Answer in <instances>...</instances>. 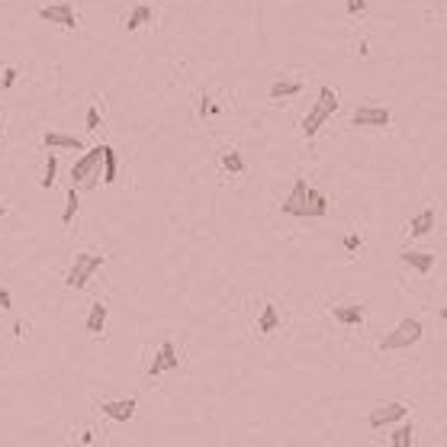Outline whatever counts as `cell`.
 Wrapping results in <instances>:
<instances>
[{"label":"cell","mask_w":447,"mask_h":447,"mask_svg":"<svg viewBox=\"0 0 447 447\" xmlns=\"http://www.w3.org/2000/svg\"><path fill=\"white\" fill-rule=\"evenodd\" d=\"M277 328H280V312L274 303H267L261 309V316H258V335H274Z\"/></svg>","instance_id":"16"},{"label":"cell","mask_w":447,"mask_h":447,"mask_svg":"<svg viewBox=\"0 0 447 447\" xmlns=\"http://www.w3.org/2000/svg\"><path fill=\"white\" fill-rule=\"evenodd\" d=\"M421 338H425V325L419 318H402L399 325L380 341V351H406V348L419 345Z\"/></svg>","instance_id":"4"},{"label":"cell","mask_w":447,"mask_h":447,"mask_svg":"<svg viewBox=\"0 0 447 447\" xmlns=\"http://www.w3.org/2000/svg\"><path fill=\"white\" fill-rule=\"evenodd\" d=\"M406 419H409V406H406V402H383V406H377V409L367 415V425H370V428H390V425L406 421Z\"/></svg>","instance_id":"7"},{"label":"cell","mask_w":447,"mask_h":447,"mask_svg":"<svg viewBox=\"0 0 447 447\" xmlns=\"http://www.w3.org/2000/svg\"><path fill=\"white\" fill-rule=\"evenodd\" d=\"M363 10H367V0H348V13H351V17H357Z\"/></svg>","instance_id":"27"},{"label":"cell","mask_w":447,"mask_h":447,"mask_svg":"<svg viewBox=\"0 0 447 447\" xmlns=\"http://www.w3.org/2000/svg\"><path fill=\"white\" fill-rule=\"evenodd\" d=\"M164 370H180V357H178V348H174V341H164V345L158 348L155 361H151V367H149L151 377H158V373H164Z\"/></svg>","instance_id":"9"},{"label":"cell","mask_w":447,"mask_h":447,"mask_svg":"<svg viewBox=\"0 0 447 447\" xmlns=\"http://www.w3.org/2000/svg\"><path fill=\"white\" fill-rule=\"evenodd\" d=\"M135 406L139 402L132 399H103L100 402V412L106 415V419H113V421H132V415H135Z\"/></svg>","instance_id":"10"},{"label":"cell","mask_w":447,"mask_h":447,"mask_svg":"<svg viewBox=\"0 0 447 447\" xmlns=\"http://www.w3.org/2000/svg\"><path fill=\"white\" fill-rule=\"evenodd\" d=\"M100 180H103V145H93V149H87L84 155L75 161L71 184H75L77 190H93Z\"/></svg>","instance_id":"3"},{"label":"cell","mask_w":447,"mask_h":447,"mask_svg":"<svg viewBox=\"0 0 447 447\" xmlns=\"http://www.w3.org/2000/svg\"><path fill=\"white\" fill-rule=\"evenodd\" d=\"M392 122V113L386 106H377V103H363L351 113V126L354 129H386Z\"/></svg>","instance_id":"6"},{"label":"cell","mask_w":447,"mask_h":447,"mask_svg":"<svg viewBox=\"0 0 447 447\" xmlns=\"http://www.w3.org/2000/svg\"><path fill=\"white\" fill-rule=\"evenodd\" d=\"M399 261L406 264V267H412L415 274H431L435 270V264H438V258L431 251H419V248H409V251L399 254Z\"/></svg>","instance_id":"12"},{"label":"cell","mask_w":447,"mask_h":447,"mask_svg":"<svg viewBox=\"0 0 447 447\" xmlns=\"http://www.w3.org/2000/svg\"><path fill=\"white\" fill-rule=\"evenodd\" d=\"M100 126V113H97V106H91L87 110V129H97Z\"/></svg>","instance_id":"28"},{"label":"cell","mask_w":447,"mask_h":447,"mask_svg":"<svg viewBox=\"0 0 447 447\" xmlns=\"http://www.w3.org/2000/svg\"><path fill=\"white\" fill-rule=\"evenodd\" d=\"M357 248H361V235L357 232L345 235V251H357Z\"/></svg>","instance_id":"26"},{"label":"cell","mask_w":447,"mask_h":447,"mask_svg":"<svg viewBox=\"0 0 447 447\" xmlns=\"http://www.w3.org/2000/svg\"><path fill=\"white\" fill-rule=\"evenodd\" d=\"M267 93L274 100H280V97H296V93H303V84H299V81H274V84L267 87Z\"/></svg>","instance_id":"20"},{"label":"cell","mask_w":447,"mask_h":447,"mask_svg":"<svg viewBox=\"0 0 447 447\" xmlns=\"http://www.w3.org/2000/svg\"><path fill=\"white\" fill-rule=\"evenodd\" d=\"M103 254H93V251H81L75 258V264H71V270H68V277H65V287L68 289H81V287H87L93 280V274L103 267Z\"/></svg>","instance_id":"5"},{"label":"cell","mask_w":447,"mask_h":447,"mask_svg":"<svg viewBox=\"0 0 447 447\" xmlns=\"http://www.w3.org/2000/svg\"><path fill=\"white\" fill-rule=\"evenodd\" d=\"M335 113H338V93L332 91V87H318L316 103L309 106V113L303 116V122H299V132H303L306 139H312V135H316V132L322 129Z\"/></svg>","instance_id":"2"},{"label":"cell","mask_w":447,"mask_h":447,"mask_svg":"<svg viewBox=\"0 0 447 447\" xmlns=\"http://www.w3.org/2000/svg\"><path fill=\"white\" fill-rule=\"evenodd\" d=\"M0 309H3V312L13 309V293H10L7 287H0Z\"/></svg>","instance_id":"25"},{"label":"cell","mask_w":447,"mask_h":447,"mask_svg":"<svg viewBox=\"0 0 447 447\" xmlns=\"http://www.w3.org/2000/svg\"><path fill=\"white\" fill-rule=\"evenodd\" d=\"M17 77H19V71H17L13 65L3 68V75H0V87H3V91H10V87L17 84Z\"/></svg>","instance_id":"24"},{"label":"cell","mask_w":447,"mask_h":447,"mask_svg":"<svg viewBox=\"0 0 447 447\" xmlns=\"http://www.w3.org/2000/svg\"><path fill=\"white\" fill-rule=\"evenodd\" d=\"M77 193H81V190H77L75 184L68 187V196H65V213H61V222H65V225H71V222H75V216H77V206H81V203H77Z\"/></svg>","instance_id":"21"},{"label":"cell","mask_w":447,"mask_h":447,"mask_svg":"<svg viewBox=\"0 0 447 447\" xmlns=\"http://www.w3.org/2000/svg\"><path fill=\"white\" fill-rule=\"evenodd\" d=\"M438 316H441V318H444V322H447V306H444V309H438Z\"/></svg>","instance_id":"29"},{"label":"cell","mask_w":447,"mask_h":447,"mask_svg":"<svg viewBox=\"0 0 447 447\" xmlns=\"http://www.w3.org/2000/svg\"><path fill=\"white\" fill-rule=\"evenodd\" d=\"M42 145L52 151H81L84 149V142L77 139V135H71V132H58V129H48L46 135H42Z\"/></svg>","instance_id":"11"},{"label":"cell","mask_w":447,"mask_h":447,"mask_svg":"<svg viewBox=\"0 0 447 447\" xmlns=\"http://www.w3.org/2000/svg\"><path fill=\"white\" fill-rule=\"evenodd\" d=\"M116 178H120V158H116V149L103 142V184L106 187L116 184Z\"/></svg>","instance_id":"15"},{"label":"cell","mask_w":447,"mask_h":447,"mask_svg":"<svg viewBox=\"0 0 447 447\" xmlns=\"http://www.w3.org/2000/svg\"><path fill=\"white\" fill-rule=\"evenodd\" d=\"M39 19H42V23H52V26H61V29H77V13L68 0H58V3L42 7L39 10Z\"/></svg>","instance_id":"8"},{"label":"cell","mask_w":447,"mask_h":447,"mask_svg":"<svg viewBox=\"0 0 447 447\" xmlns=\"http://www.w3.org/2000/svg\"><path fill=\"white\" fill-rule=\"evenodd\" d=\"M222 168L229 171V174H245V161L238 151H225L222 155Z\"/></svg>","instance_id":"23"},{"label":"cell","mask_w":447,"mask_h":447,"mask_svg":"<svg viewBox=\"0 0 447 447\" xmlns=\"http://www.w3.org/2000/svg\"><path fill=\"white\" fill-rule=\"evenodd\" d=\"M332 316H335V322H341V325L354 328L363 322V306L361 303H341V306H332Z\"/></svg>","instance_id":"14"},{"label":"cell","mask_w":447,"mask_h":447,"mask_svg":"<svg viewBox=\"0 0 447 447\" xmlns=\"http://www.w3.org/2000/svg\"><path fill=\"white\" fill-rule=\"evenodd\" d=\"M392 447H415V428H412V421H399V428L392 431Z\"/></svg>","instance_id":"19"},{"label":"cell","mask_w":447,"mask_h":447,"mask_svg":"<svg viewBox=\"0 0 447 447\" xmlns=\"http://www.w3.org/2000/svg\"><path fill=\"white\" fill-rule=\"evenodd\" d=\"M435 225H438V213H435L431 206H425L421 213L412 216V222H409V235H412V238H421V235L435 232Z\"/></svg>","instance_id":"13"},{"label":"cell","mask_w":447,"mask_h":447,"mask_svg":"<svg viewBox=\"0 0 447 447\" xmlns=\"http://www.w3.org/2000/svg\"><path fill=\"white\" fill-rule=\"evenodd\" d=\"M55 178H58V155H48L46 158V174H42V190H52L55 187Z\"/></svg>","instance_id":"22"},{"label":"cell","mask_w":447,"mask_h":447,"mask_svg":"<svg viewBox=\"0 0 447 447\" xmlns=\"http://www.w3.org/2000/svg\"><path fill=\"white\" fill-rule=\"evenodd\" d=\"M106 316H110V309L103 306L100 299H97V303H93L91 306V312H87V332H91V335H103V325H106Z\"/></svg>","instance_id":"17"},{"label":"cell","mask_w":447,"mask_h":447,"mask_svg":"<svg viewBox=\"0 0 447 447\" xmlns=\"http://www.w3.org/2000/svg\"><path fill=\"white\" fill-rule=\"evenodd\" d=\"M3 216H7V206H0V219H3Z\"/></svg>","instance_id":"30"},{"label":"cell","mask_w":447,"mask_h":447,"mask_svg":"<svg viewBox=\"0 0 447 447\" xmlns=\"http://www.w3.org/2000/svg\"><path fill=\"white\" fill-rule=\"evenodd\" d=\"M328 206L332 203H328V196L322 190H316L303 178H296L293 190L283 196L280 209H283V216H293V219H322V216H328Z\"/></svg>","instance_id":"1"},{"label":"cell","mask_w":447,"mask_h":447,"mask_svg":"<svg viewBox=\"0 0 447 447\" xmlns=\"http://www.w3.org/2000/svg\"><path fill=\"white\" fill-rule=\"evenodd\" d=\"M151 19H155V10H151L149 3H139V7H132V13L126 17V29H129V32H135V29L149 26Z\"/></svg>","instance_id":"18"}]
</instances>
